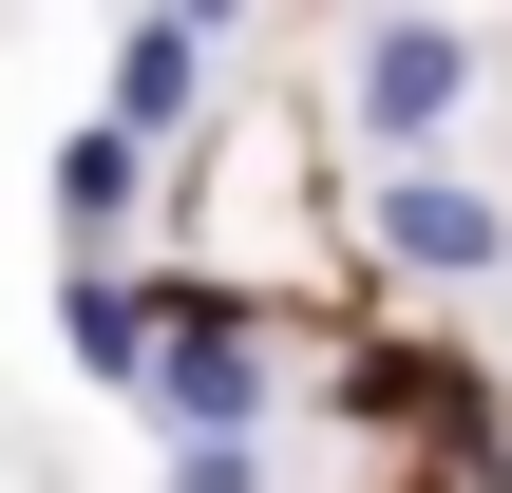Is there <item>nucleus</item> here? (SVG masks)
<instances>
[{"label": "nucleus", "instance_id": "f257e3e1", "mask_svg": "<svg viewBox=\"0 0 512 493\" xmlns=\"http://www.w3.org/2000/svg\"><path fill=\"white\" fill-rule=\"evenodd\" d=\"M152 399H171L190 437H247V418H266V342H247V304H209V285L152 304Z\"/></svg>", "mask_w": 512, "mask_h": 493}, {"label": "nucleus", "instance_id": "f03ea898", "mask_svg": "<svg viewBox=\"0 0 512 493\" xmlns=\"http://www.w3.org/2000/svg\"><path fill=\"white\" fill-rule=\"evenodd\" d=\"M361 228H380V247L418 266V285H475V266H512V209L475 190V171H418V152H399V171L361 190Z\"/></svg>", "mask_w": 512, "mask_h": 493}, {"label": "nucleus", "instance_id": "7ed1b4c3", "mask_svg": "<svg viewBox=\"0 0 512 493\" xmlns=\"http://www.w3.org/2000/svg\"><path fill=\"white\" fill-rule=\"evenodd\" d=\"M342 95H361V133H380V152H418V133L475 95V38H456V19H361Z\"/></svg>", "mask_w": 512, "mask_h": 493}, {"label": "nucleus", "instance_id": "20e7f679", "mask_svg": "<svg viewBox=\"0 0 512 493\" xmlns=\"http://www.w3.org/2000/svg\"><path fill=\"white\" fill-rule=\"evenodd\" d=\"M133 190H152V133H133V114L57 133V228H76V247H114V228H133Z\"/></svg>", "mask_w": 512, "mask_h": 493}, {"label": "nucleus", "instance_id": "39448f33", "mask_svg": "<svg viewBox=\"0 0 512 493\" xmlns=\"http://www.w3.org/2000/svg\"><path fill=\"white\" fill-rule=\"evenodd\" d=\"M209 57H228V38H190V19H133V38H114V114H133V133H171V114L209 95Z\"/></svg>", "mask_w": 512, "mask_h": 493}, {"label": "nucleus", "instance_id": "423d86ee", "mask_svg": "<svg viewBox=\"0 0 512 493\" xmlns=\"http://www.w3.org/2000/svg\"><path fill=\"white\" fill-rule=\"evenodd\" d=\"M57 342H76V380H152V304H133L114 266H76V285H57Z\"/></svg>", "mask_w": 512, "mask_h": 493}, {"label": "nucleus", "instance_id": "0eeeda50", "mask_svg": "<svg viewBox=\"0 0 512 493\" xmlns=\"http://www.w3.org/2000/svg\"><path fill=\"white\" fill-rule=\"evenodd\" d=\"M171 493H266V456H247V437H190V456H171Z\"/></svg>", "mask_w": 512, "mask_h": 493}, {"label": "nucleus", "instance_id": "6e6552de", "mask_svg": "<svg viewBox=\"0 0 512 493\" xmlns=\"http://www.w3.org/2000/svg\"><path fill=\"white\" fill-rule=\"evenodd\" d=\"M152 19H190V38H228V19H247V0H152Z\"/></svg>", "mask_w": 512, "mask_h": 493}]
</instances>
